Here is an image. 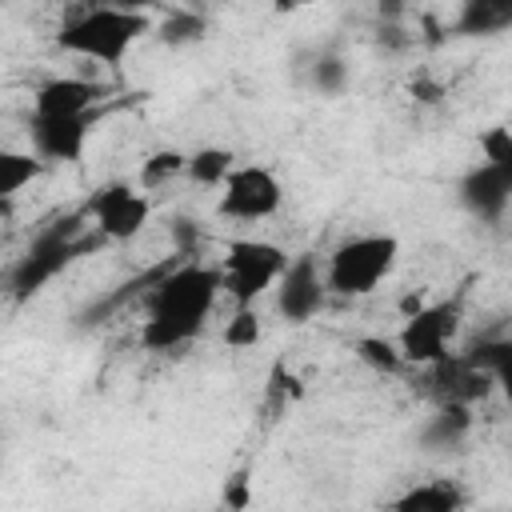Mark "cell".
Instances as JSON below:
<instances>
[{
    "label": "cell",
    "instance_id": "1",
    "mask_svg": "<svg viewBox=\"0 0 512 512\" xmlns=\"http://www.w3.org/2000/svg\"><path fill=\"white\" fill-rule=\"evenodd\" d=\"M220 292H224L220 268H208L196 260L156 276V288L148 292V316L140 324V344L148 352H168L200 336Z\"/></svg>",
    "mask_w": 512,
    "mask_h": 512
},
{
    "label": "cell",
    "instance_id": "2",
    "mask_svg": "<svg viewBox=\"0 0 512 512\" xmlns=\"http://www.w3.org/2000/svg\"><path fill=\"white\" fill-rule=\"evenodd\" d=\"M152 32V16L148 12H124V8H84L80 16H72L60 32L56 44L72 56L96 60L104 68H120L128 48H136L144 36Z\"/></svg>",
    "mask_w": 512,
    "mask_h": 512
},
{
    "label": "cell",
    "instance_id": "3",
    "mask_svg": "<svg viewBox=\"0 0 512 512\" xmlns=\"http://www.w3.org/2000/svg\"><path fill=\"white\" fill-rule=\"evenodd\" d=\"M400 260V240L388 236V232H368V236H352L344 240L332 256H328V268H324V280H328V292L336 296H368L376 292L392 268Z\"/></svg>",
    "mask_w": 512,
    "mask_h": 512
},
{
    "label": "cell",
    "instance_id": "4",
    "mask_svg": "<svg viewBox=\"0 0 512 512\" xmlns=\"http://www.w3.org/2000/svg\"><path fill=\"white\" fill-rule=\"evenodd\" d=\"M80 232H84V212H72L68 220H56L52 228H44L32 244H28V252L8 268V288H12V296H36L56 272H64L72 260H76V252H84L92 240H80Z\"/></svg>",
    "mask_w": 512,
    "mask_h": 512
},
{
    "label": "cell",
    "instance_id": "5",
    "mask_svg": "<svg viewBox=\"0 0 512 512\" xmlns=\"http://www.w3.org/2000/svg\"><path fill=\"white\" fill-rule=\"evenodd\" d=\"M288 256L280 244L272 240H252V236H236L224 244V260H220V276H224V292L232 296L236 308L256 304L268 288H276V280L284 276Z\"/></svg>",
    "mask_w": 512,
    "mask_h": 512
},
{
    "label": "cell",
    "instance_id": "6",
    "mask_svg": "<svg viewBox=\"0 0 512 512\" xmlns=\"http://www.w3.org/2000/svg\"><path fill=\"white\" fill-rule=\"evenodd\" d=\"M460 308H464V296H452V300L424 304L420 312L404 316V328H400V336H396L404 360L416 364V368L436 364V360L448 352V344H452V336H456V328H460Z\"/></svg>",
    "mask_w": 512,
    "mask_h": 512
},
{
    "label": "cell",
    "instance_id": "7",
    "mask_svg": "<svg viewBox=\"0 0 512 512\" xmlns=\"http://www.w3.org/2000/svg\"><path fill=\"white\" fill-rule=\"evenodd\" d=\"M284 188L264 164H240L228 172L224 192H220V216L232 220H268L280 212Z\"/></svg>",
    "mask_w": 512,
    "mask_h": 512
},
{
    "label": "cell",
    "instance_id": "8",
    "mask_svg": "<svg viewBox=\"0 0 512 512\" xmlns=\"http://www.w3.org/2000/svg\"><path fill=\"white\" fill-rule=\"evenodd\" d=\"M148 196L136 192L132 184H104L92 200H88V216H92V228L104 236V240H132L144 232L148 224Z\"/></svg>",
    "mask_w": 512,
    "mask_h": 512
},
{
    "label": "cell",
    "instance_id": "9",
    "mask_svg": "<svg viewBox=\"0 0 512 512\" xmlns=\"http://www.w3.org/2000/svg\"><path fill=\"white\" fill-rule=\"evenodd\" d=\"M324 292H328V280L320 276L316 256H296L276 280V312L288 324H304L324 308Z\"/></svg>",
    "mask_w": 512,
    "mask_h": 512
},
{
    "label": "cell",
    "instance_id": "10",
    "mask_svg": "<svg viewBox=\"0 0 512 512\" xmlns=\"http://www.w3.org/2000/svg\"><path fill=\"white\" fill-rule=\"evenodd\" d=\"M428 384H432L436 404L440 400L476 404L496 392V376L484 364H476L468 352H444L436 364H428Z\"/></svg>",
    "mask_w": 512,
    "mask_h": 512
},
{
    "label": "cell",
    "instance_id": "11",
    "mask_svg": "<svg viewBox=\"0 0 512 512\" xmlns=\"http://www.w3.org/2000/svg\"><path fill=\"white\" fill-rule=\"evenodd\" d=\"M460 204L484 224L500 220L512 204V172L496 160H480L460 176Z\"/></svg>",
    "mask_w": 512,
    "mask_h": 512
},
{
    "label": "cell",
    "instance_id": "12",
    "mask_svg": "<svg viewBox=\"0 0 512 512\" xmlns=\"http://www.w3.org/2000/svg\"><path fill=\"white\" fill-rule=\"evenodd\" d=\"M88 124L92 116H32L28 120L32 152H40L44 160L76 164L88 144Z\"/></svg>",
    "mask_w": 512,
    "mask_h": 512
},
{
    "label": "cell",
    "instance_id": "13",
    "mask_svg": "<svg viewBox=\"0 0 512 512\" xmlns=\"http://www.w3.org/2000/svg\"><path fill=\"white\" fill-rule=\"evenodd\" d=\"M100 88L80 76H52L32 92V116H92Z\"/></svg>",
    "mask_w": 512,
    "mask_h": 512
},
{
    "label": "cell",
    "instance_id": "14",
    "mask_svg": "<svg viewBox=\"0 0 512 512\" xmlns=\"http://www.w3.org/2000/svg\"><path fill=\"white\" fill-rule=\"evenodd\" d=\"M472 432V404H460V400H440L436 412L420 424V448L428 452H448V448H460Z\"/></svg>",
    "mask_w": 512,
    "mask_h": 512
},
{
    "label": "cell",
    "instance_id": "15",
    "mask_svg": "<svg viewBox=\"0 0 512 512\" xmlns=\"http://www.w3.org/2000/svg\"><path fill=\"white\" fill-rule=\"evenodd\" d=\"M452 28L460 36H496L512 28V0H460Z\"/></svg>",
    "mask_w": 512,
    "mask_h": 512
},
{
    "label": "cell",
    "instance_id": "16",
    "mask_svg": "<svg viewBox=\"0 0 512 512\" xmlns=\"http://www.w3.org/2000/svg\"><path fill=\"white\" fill-rule=\"evenodd\" d=\"M460 504H464V492L452 480H428V484H416L412 492L396 496L392 508H400V512H456Z\"/></svg>",
    "mask_w": 512,
    "mask_h": 512
},
{
    "label": "cell",
    "instance_id": "17",
    "mask_svg": "<svg viewBox=\"0 0 512 512\" xmlns=\"http://www.w3.org/2000/svg\"><path fill=\"white\" fill-rule=\"evenodd\" d=\"M236 156L228 152V148H196V152H188V168H184V176L192 180V184H200V188H224V180H228V172L236 168L232 164Z\"/></svg>",
    "mask_w": 512,
    "mask_h": 512
},
{
    "label": "cell",
    "instance_id": "18",
    "mask_svg": "<svg viewBox=\"0 0 512 512\" xmlns=\"http://www.w3.org/2000/svg\"><path fill=\"white\" fill-rule=\"evenodd\" d=\"M468 356L476 364H484L492 376H496V388L504 392V400L512 404V340H500V336H484L468 348Z\"/></svg>",
    "mask_w": 512,
    "mask_h": 512
},
{
    "label": "cell",
    "instance_id": "19",
    "mask_svg": "<svg viewBox=\"0 0 512 512\" xmlns=\"http://www.w3.org/2000/svg\"><path fill=\"white\" fill-rule=\"evenodd\" d=\"M40 172H44L40 152H0V196L4 200L20 196Z\"/></svg>",
    "mask_w": 512,
    "mask_h": 512
},
{
    "label": "cell",
    "instance_id": "20",
    "mask_svg": "<svg viewBox=\"0 0 512 512\" xmlns=\"http://www.w3.org/2000/svg\"><path fill=\"white\" fill-rule=\"evenodd\" d=\"M352 352H356V360H360L364 368H372L376 376H396V372L408 364L404 352H400V344L388 340V336H356V340H352Z\"/></svg>",
    "mask_w": 512,
    "mask_h": 512
},
{
    "label": "cell",
    "instance_id": "21",
    "mask_svg": "<svg viewBox=\"0 0 512 512\" xmlns=\"http://www.w3.org/2000/svg\"><path fill=\"white\" fill-rule=\"evenodd\" d=\"M184 168H188V156H184V152H176V148H156V152L140 164V188H144V192H156L160 184L184 176Z\"/></svg>",
    "mask_w": 512,
    "mask_h": 512
},
{
    "label": "cell",
    "instance_id": "22",
    "mask_svg": "<svg viewBox=\"0 0 512 512\" xmlns=\"http://www.w3.org/2000/svg\"><path fill=\"white\" fill-rule=\"evenodd\" d=\"M308 84H312L320 96H340L344 84H348V64H344L336 52H320V56L308 64Z\"/></svg>",
    "mask_w": 512,
    "mask_h": 512
},
{
    "label": "cell",
    "instance_id": "23",
    "mask_svg": "<svg viewBox=\"0 0 512 512\" xmlns=\"http://www.w3.org/2000/svg\"><path fill=\"white\" fill-rule=\"evenodd\" d=\"M160 40L164 44H172V48H184V44H196V40H204V32H208V24H204V16H192V12H172L168 20H160Z\"/></svg>",
    "mask_w": 512,
    "mask_h": 512
},
{
    "label": "cell",
    "instance_id": "24",
    "mask_svg": "<svg viewBox=\"0 0 512 512\" xmlns=\"http://www.w3.org/2000/svg\"><path fill=\"white\" fill-rule=\"evenodd\" d=\"M260 316H256V304H248V308H236L232 312V320L224 324V344L228 348H256L260 344Z\"/></svg>",
    "mask_w": 512,
    "mask_h": 512
},
{
    "label": "cell",
    "instance_id": "25",
    "mask_svg": "<svg viewBox=\"0 0 512 512\" xmlns=\"http://www.w3.org/2000/svg\"><path fill=\"white\" fill-rule=\"evenodd\" d=\"M224 504H228V508H248V476H244V472L232 476V484H228V492H224Z\"/></svg>",
    "mask_w": 512,
    "mask_h": 512
},
{
    "label": "cell",
    "instance_id": "26",
    "mask_svg": "<svg viewBox=\"0 0 512 512\" xmlns=\"http://www.w3.org/2000/svg\"><path fill=\"white\" fill-rule=\"evenodd\" d=\"M88 8H124V12H152L156 0H84Z\"/></svg>",
    "mask_w": 512,
    "mask_h": 512
},
{
    "label": "cell",
    "instance_id": "27",
    "mask_svg": "<svg viewBox=\"0 0 512 512\" xmlns=\"http://www.w3.org/2000/svg\"><path fill=\"white\" fill-rule=\"evenodd\" d=\"M412 96H420L424 104H436V100H440V88H436V84H428V80L420 76V80H412Z\"/></svg>",
    "mask_w": 512,
    "mask_h": 512
},
{
    "label": "cell",
    "instance_id": "28",
    "mask_svg": "<svg viewBox=\"0 0 512 512\" xmlns=\"http://www.w3.org/2000/svg\"><path fill=\"white\" fill-rule=\"evenodd\" d=\"M308 4H316V0H272L276 12H300V8H308Z\"/></svg>",
    "mask_w": 512,
    "mask_h": 512
},
{
    "label": "cell",
    "instance_id": "29",
    "mask_svg": "<svg viewBox=\"0 0 512 512\" xmlns=\"http://www.w3.org/2000/svg\"><path fill=\"white\" fill-rule=\"evenodd\" d=\"M420 308H424V296H404V300H400V312H404V316H412V312H420Z\"/></svg>",
    "mask_w": 512,
    "mask_h": 512
}]
</instances>
